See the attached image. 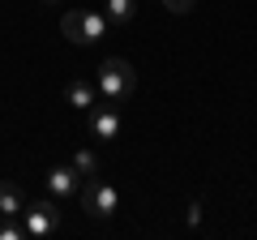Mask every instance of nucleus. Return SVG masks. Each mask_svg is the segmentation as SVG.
<instances>
[{
  "instance_id": "9",
  "label": "nucleus",
  "mask_w": 257,
  "mask_h": 240,
  "mask_svg": "<svg viewBox=\"0 0 257 240\" xmlns=\"http://www.w3.org/2000/svg\"><path fill=\"white\" fill-rule=\"evenodd\" d=\"M133 13H138V0H107L103 18H107V26H128Z\"/></svg>"
},
{
  "instance_id": "13",
  "label": "nucleus",
  "mask_w": 257,
  "mask_h": 240,
  "mask_svg": "<svg viewBox=\"0 0 257 240\" xmlns=\"http://www.w3.org/2000/svg\"><path fill=\"white\" fill-rule=\"evenodd\" d=\"M43 5H60V0H43Z\"/></svg>"
},
{
  "instance_id": "4",
  "label": "nucleus",
  "mask_w": 257,
  "mask_h": 240,
  "mask_svg": "<svg viewBox=\"0 0 257 240\" xmlns=\"http://www.w3.org/2000/svg\"><path fill=\"white\" fill-rule=\"evenodd\" d=\"M90 138L94 142H116L120 129H124V116H120V103H103V107H90Z\"/></svg>"
},
{
  "instance_id": "3",
  "label": "nucleus",
  "mask_w": 257,
  "mask_h": 240,
  "mask_svg": "<svg viewBox=\"0 0 257 240\" xmlns=\"http://www.w3.org/2000/svg\"><path fill=\"white\" fill-rule=\"evenodd\" d=\"M103 35H107V18L103 13H94V9H69L64 13V39L69 43L86 47V43H99Z\"/></svg>"
},
{
  "instance_id": "6",
  "label": "nucleus",
  "mask_w": 257,
  "mask_h": 240,
  "mask_svg": "<svg viewBox=\"0 0 257 240\" xmlns=\"http://www.w3.org/2000/svg\"><path fill=\"white\" fill-rule=\"evenodd\" d=\"M64 99H69V107L90 111V107H94V99H99V86L86 82V77H69V86H64Z\"/></svg>"
},
{
  "instance_id": "10",
  "label": "nucleus",
  "mask_w": 257,
  "mask_h": 240,
  "mask_svg": "<svg viewBox=\"0 0 257 240\" xmlns=\"http://www.w3.org/2000/svg\"><path fill=\"white\" fill-rule=\"evenodd\" d=\"M73 167L82 172V180H90V176H99V159H94V150H82V155L73 159Z\"/></svg>"
},
{
  "instance_id": "7",
  "label": "nucleus",
  "mask_w": 257,
  "mask_h": 240,
  "mask_svg": "<svg viewBox=\"0 0 257 240\" xmlns=\"http://www.w3.org/2000/svg\"><path fill=\"white\" fill-rule=\"evenodd\" d=\"M47 189H52V197H69L82 189V172L77 167H52L47 172Z\"/></svg>"
},
{
  "instance_id": "8",
  "label": "nucleus",
  "mask_w": 257,
  "mask_h": 240,
  "mask_svg": "<svg viewBox=\"0 0 257 240\" xmlns=\"http://www.w3.org/2000/svg\"><path fill=\"white\" fill-rule=\"evenodd\" d=\"M22 210H26V197H22V189L13 185V180H0V219H18Z\"/></svg>"
},
{
  "instance_id": "11",
  "label": "nucleus",
  "mask_w": 257,
  "mask_h": 240,
  "mask_svg": "<svg viewBox=\"0 0 257 240\" xmlns=\"http://www.w3.org/2000/svg\"><path fill=\"white\" fill-rule=\"evenodd\" d=\"M22 236H26V223H13V219L0 223V240H22Z\"/></svg>"
},
{
  "instance_id": "2",
  "label": "nucleus",
  "mask_w": 257,
  "mask_h": 240,
  "mask_svg": "<svg viewBox=\"0 0 257 240\" xmlns=\"http://www.w3.org/2000/svg\"><path fill=\"white\" fill-rule=\"evenodd\" d=\"M82 210L90 214V219H111V214L120 210V189L111 185V180H103V176L82 180Z\"/></svg>"
},
{
  "instance_id": "5",
  "label": "nucleus",
  "mask_w": 257,
  "mask_h": 240,
  "mask_svg": "<svg viewBox=\"0 0 257 240\" xmlns=\"http://www.w3.org/2000/svg\"><path fill=\"white\" fill-rule=\"evenodd\" d=\"M22 219H26V236H52V231L60 227V210H56V202H35V206H26Z\"/></svg>"
},
{
  "instance_id": "1",
  "label": "nucleus",
  "mask_w": 257,
  "mask_h": 240,
  "mask_svg": "<svg viewBox=\"0 0 257 240\" xmlns=\"http://www.w3.org/2000/svg\"><path fill=\"white\" fill-rule=\"evenodd\" d=\"M94 86H99V94L107 103H124L128 94L138 90V73H133V65L128 60H120V56H107L99 65V77H94Z\"/></svg>"
},
{
  "instance_id": "12",
  "label": "nucleus",
  "mask_w": 257,
  "mask_h": 240,
  "mask_svg": "<svg viewBox=\"0 0 257 240\" xmlns=\"http://www.w3.org/2000/svg\"><path fill=\"white\" fill-rule=\"evenodd\" d=\"M163 5H167V9H172V13H189L193 5H197V0H163Z\"/></svg>"
}]
</instances>
